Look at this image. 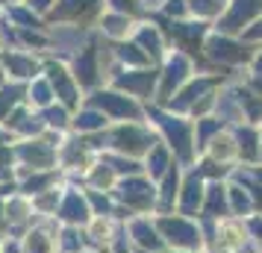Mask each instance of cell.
Returning a JSON list of instances; mask_svg holds the SVG:
<instances>
[{"label": "cell", "instance_id": "3", "mask_svg": "<svg viewBox=\"0 0 262 253\" xmlns=\"http://www.w3.org/2000/svg\"><path fill=\"white\" fill-rule=\"evenodd\" d=\"M212 56H224V59H242V56H248V53H238V48H233V44H227V41H212Z\"/></svg>", "mask_w": 262, "mask_h": 253}, {"label": "cell", "instance_id": "8", "mask_svg": "<svg viewBox=\"0 0 262 253\" xmlns=\"http://www.w3.org/2000/svg\"><path fill=\"white\" fill-rule=\"evenodd\" d=\"M33 3H36V6H48V0H33Z\"/></svg>", "mask_w": 262, "mask_h": 253}, {"label": "cell", "instance_id": "5", "mask_svg": "<svg viewBox=\"0 0 262 253\" xmlns=\"http://www.w3.org/2000/svg\"><path fill=\"white\" fill-rule=\"evenodd\" d=\"M191 6H194L198 12H215V9L221 6V0H194Z\"/></svg>", "mask_w": 262, "mask_h": 253}, {"label": "cell", "instance_id": "7", "mask_svg": "<svg viewBox=\"0 0 262 253\" xmlns=\"http://www.w3.org/2000/svg\"><path fill=\"white\" fill-rule=\"evenodd\" d=\"M248 36H262V24H259V27H256V30H250Z\"/></svg>", "mask_w": 262, "mask_h": 253}, {"label": "cell", "instance_id": "6", "mask_svg": "<svg viewBox=\"0 0 262 253\" xmlns=\"http://www.w3.org/2000/svg\"><path fill=\"white\" fill-rule=\"evenodd\" d=\"M77 124H83V127H97V124H100V118H97V115H83Z\"/></svg>", "mask_w": 262, "mask_h": 253}, {"label": "cell", "instance_id": "1", "mask_svg": "<svg viewBox=\"0 0 262 253\" xmlns=\"http://www.w3.org/2000/svg\"><path fill=\"white\" fill-rule=\"evenodd\" d=\"M262 6V0H238V6L230 12V18H227V24H224V30H236L242 21H248L250 15L256 12Z\"/></svg>", "mask_w": 262, "mask_h": 253}, {"label": "cell", "instance_id": "2", "mask_svg": "<svg viewBox=\"0 0 262 253\" xmlns=\"http://www.w3.org/2000/svg\"><path fill=\"white\" fill-rule=\"evenodd\" d=\"M100 106H109L112 112H118V115H136V109L127 100H121L118 95H103L100 97Z\"/></svg>", "mask_w": 262, "mask_h": 253}, {"label": "cell", "instance_id": "4", "mask_svg": "<svg viewBox=\"0 0 262 253\" xmlns=\"http://www.w3.org/2000/svg\"><path fill=\"white\" fill-rule=\"evenodd\" d=\"M118 142H121V147H130V150H139L142 145H147V139H144L139 130H124V133L118 135Z\"/></svg>", "mask_w": 262, "mask_h": 253}]
</instances>
